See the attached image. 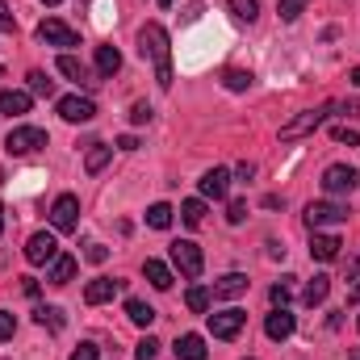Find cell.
I'll list each match as a JSON object with an SVG mask.
<instances>
[{
  "instance_id": "obj_1",
  "label": "cell",
  "mask_w": 360,
  "mask_h": 360,
  "mask_svg": "<svg viewBox=\"0 0 360 360\" xmlns=\"http://www.w3.org/2000/svg\"><path fill=\"white\" fill-rule=\"evenodd\" d=\"M139 55L155 63V80L160 89H172V38L160 21H147L139 30Z\"/></svg>"
},
{
  "instance_id": "obj_2",
  "label": "cell",
  "mask_w": 360,
  "mask_h": 360,
  "mask_svg": "<svg viewBox=\"0 0 360 360\" xmlns=\"http://www.w3.org/2000/svg\"><path fill=\"white\" fill-rule=\"evenodd\" d=\"M340 105H319V109H302L297 117H289L285 126H281V143H297V139H306V134H314L331 113H335Z\"/></svg>"
},
{
  "instance_id": "obj_3",
  "label": "cell",
  "mask_w": 360,
  "mask_h": 360,
  "mask_svg": "<svg viewBox=\"0 0 360 360\" xmlns=\"http://www.w3.org/2000/svg\"><path fill=\"white\" fill-rule=\"evenodd\" d=\"M46 147V130L42 126H13L8 139H4V151L8 155H34Z\"/></svg>"
},
{
  "instance_id": "obj_4",
  "label": "cell",
  "mask_w": 360,
  "mask_h": 360,
  "mask_svg": "<svg viewBox=\"0 0 360 360\" xmlns=\"http://www.w3.org/2000/svg\"><path fill=\"white\" fill-rule=\"evenodd\" d=\"M348 222V205L344 201H310L306 205V226L319 231V226H340Z\"/></svg>"
},
{
  "instance_id": "obj_5",
  "label": "cell",
  "mask_w": 360,
  "mask_h": 360,
  "mask_svg": "<svg viewBox=\"0 0 360 360\" xmlns=\"http://www.w3.org/2000/svg\"><path fill=\"white\" fill-rule=\"evenodd\" d=\"M172 264L180 269V276L197 281L201 269H205V256H201V248H197L193 239H176V243H172Z\"/></svg>"
},
{
  "instance_id": "obj_6",
  "label": "cell",
  "mask_w": 360,
  "mask_h": 360,
  "mask_svg": "<svg viewBox=\"0 0 360 360\" xmlns=\"http://www.w3.org/2000/svg\"><path fill=\"white\" fill-rule=\"evenodd\" d=\"M51 226L55 231H76L80 226V197L76 193H59L51 205Z\"/></svg>"
},
{
  "instance_id": "obj_7",
  "label": "cell",
  "mask_w": 360,
  "mask_h": 360,
  "mask_svg": "<svg viewBox=\"0 0 360 360\" xmlns=\"http://www.w3.org/2000/svg\"><path fill=\"white\" fill-rule=\"evenodd\" d=\"M356 184H360V176H356V168H348V164H331L323 172V193L327 197H348Z\"/></svg>"
},
{
  "instance_id": "obj_8",
  "label": "cell",
  "mask_w": 360,
  "mask_h": 360,
  "mask_svg": "<svg viewBox=\"0 0 360 360\" xmlns=\"http://www.w3.org/2000/svg\"><path fill=\"white\" fill-rule=\"evenodd\" d=\"M243 323H248L243 310H218V314H210V335L214 340H235L243 331Z\"/></svg>"
},
{
  "instance_id": "obj_9",
  "label": "cell",
  "mask_w": 360,
  "mask_h": 360,
  "mask_svg": "<svg viewBox=\"0 0 360 360\" xmlns=\"http://www.w3.org/2000/svg\"><path fill=\"white\" fill-rule=\"evenodd\" d=\"M59 117L72 122V126H84V122L96 117V101L92 96H63L59 101Z\"/></svg>"
},
{
  "instance_id": "obj_10",
  "label": "cell",
  "mask_w": 360,
  "mask_h": 360,
  "mask_svg": "<svg viewBox=\"0 0 360 360\" xmlns=\"http://www.w3.org/2000/svg\"><path fill=\"white\" fill-rule=\"evenodd\" d=\"M55 256H59V243H55V235H51V231L30 235V243H25V260H30V264H51Z\"/></svg>"
},
{
  "instance_id": "obj_11",
  "label": "cell",
  "mask_w": 360,
  "mask_h": 360,
  "mask_svg": "<svg viewBox=\"0 0 360 360\" xmlns=\"http://www.w3.org/2000/svg\"><path fill=\"white\" fill-rule=\"evenodd\" d=\"M38 38H42L46 46H80V34H76V30H68V25H63V21H55V17L38 25Z\"/></svg>"
},
{
  "instance_id": "obj_12",
  "label": "cell",
  "mask_w": 360,
  "mask_h": 360,
  "mask_svg": "<svg viewBox=\"0 0 360 360\" xmlns=\"http://www.w3.org/2000/svg\"><path fill=\"white\" fill-rule=\"evenodd\" d=\"M55 68H59L68 80H76L80 89H96V84H101V80L92 76V72L84 68V63H80V59H76V55H59V63H55Z\"/></svg>"
},
{
  "instance_id": "obj_13",
  "label": "cell",
  "mask_w": 360,
  "mask_h": 360,
  "mask_svg": "<svg viewBox=\"0 0 360 360\" xmlns=\"http://www.w3.org/2000/svg\"><path fill=\"white\" fill-rule=\"evenodd\" d=\"M293 327H297V319L289 314V306H276V310L269 314V323H264L269 340H276V344H281V340H289V335H293Z\"/></svg>"
},
{
  "instance_id": "obj_14",
  "label": "cell",
  "mask_w": 360,
  "mask_h": 360,
  "mask_svg": "<svg viewBox=\"0 0 360 360\" xmlns=\"http://www.w3.org/2000/svg\"><path fill=\"white\" fill-rule=\"evenodd\" d=\"M113 293H122V281H109V276H96L84 285V302L101 306V302H113Z\"/></svg>"
},
{
  "instance_id": "obj_15",
  "label": "cell",
  "mask_w": 360,
  "mask_h": 360,
  "mask_svg": "<svg viewBox=\"0 0 360 360\" xmlns=\"http://www.w3.org/2000/svg\"><path fill=\"white\" fill-rule=\"evenodd\" d=\"M226 188H231V172H226V168H210V172L201 176V197L222 201V197H226Z\"/></svg>"
},
{
  "instance_id": "obj_16",
  "label": "cell",
  "mask_w": 360,
  "mask_h": 360,
  "mask_svg": "<svg viewBox=\"0 0 360 360\" xmlns=\"http://www.w3.org/2000/svg\"><path fill=\"white\" fill-rule=\"evenodd\" d=\"M340 248H344L340 235H319V231H314V239H310V256L323 260V264H331V260L340 256Z\"/></svg>"
},
{
  "instance_id": "obj_17",
  "label": "cell",
  "mask_w": 360,
  "mask_h": 360,
  "mask_svg": "<svg viewBox=\"0 0 360 360\" xmlns=\"http://www.w3.org/2000/svg\"><path fill=\"white\" fill-rule=\"evenodd\" d=\"M248 285H252V281H248L243 272H226V276L214 281L210 293H214V297H239V293H248Z\"/></svg>"
},
{
  "instance_id": "obj_18",
  "label": "cell",
  "mask_w": 360,
  "mask_h": 360,
  "mask_svg": "<svg viewBox=\"0 0 360 360\" xmlns=\"http://www.w3.org/2000/svg\"><path fill=\"white\" fill-rule=\"evenodd\" d=\"M76 269H80V264H76V256H63V252H59V256L51 260V272H46V281H51V285H68V281L76 276Z\"/></svg>"
},
{
  "instance_id": "obj_19",
  "label": "cell",
  "mask_w": 360,
  "mask_h": 360,
  "mask_svg": "<svg viewBox=\"0 0 360 360\" xmlns=\"http://www.w3.org/2000/svg\"><path fill=\"white\" fill-rule=\"evenodd\" d=\"M0 113H8V117H21V113H30V92L4 89V92H0Z\"/></svg>"
},
{
  "instance_id": "obj_20",
  "label": "cell",
  "mask_w": 360,
  "mask_h": 360,
  "mask_svg": "<svg viewBox=\"0 0 360 360\" xmlns=\"http://www.w3.org/2000/svg\"><path fill=\"white\" fill-rule=\"evenodd\" d=\"M122 72V55H117V46H96V76H117Z\"/></svg>"
},
{
  "instance_id": "obj_21",
  "label": "cell",
  "mask_w": 360,
  "mask_h": 360,
  "mask_svg": "<svg viewBox=\"0 0 360 360\" xmlns=\"http://www.w3.org/2000/svg\"><path fill=\"white\" fill-rule=\"evenodd\" d=\"M327 293H331V276H314V281L302 289V302L314 310V306H323V302H327Z\"/></svg>"
},
{
  "instance_id": "obj_22",
  "label": "cell",
  "mask_w": 360,
  "mask_h": 360,
  "mask_svg": "<svg viewBox=\"0 0 360 360\" xmlns=\"http://www.w3.org/2000/svg\"><path fill=\"white\" fill-rule=\"evenodd\" d=\"M176 356L180 360H205V340H201V335H193V331H188V335H180V340H176Z\"/></svg>"
},
{
  "instance_id": "obj_23",
  "label": "cell",
  "mask_w": 360,
  "mask_h": 360,
  "mask_svg": "<svg viewBox=\"0 0 360 360\" xmlns=\"http://www.w3.org/2000/svg\"><path fill=\"white\" fill-rule=\"evenodd\" d=\"M180 222H184L188 231H197V226L205 222V201H197V197H188V201H180Z\"/></svg>"
},
{
  "instance_id": "obj_24",
  "label": "cell",
  "mask_w": 360,
  "mask_h": 360,
  "mask_svg": "<svg viewBox=\"0 0 360 360\" xmlns=\"http://www.w3.org/2000/svg\"><path fill=\"white\" fill-rule=\"evenodd\" d=\"M126 319H130L134 327H151V323H155V310H151L147 302H139V297H126Z\"/></svg>"
},
{
  "instance_id": "obj_25",
  "label": "cell",
  "mask_w": 360,
  "mask_h": 360,
  "mask_svg": "<svg viewBox=\"0 0 360 360\" xmlns=\"http://www.w3.org/2000/svg\"><path fill=\"white\" fill-rule=\"evenodd\" d=\"M143 276H147L155 289H172V269H168L164 260H147V264H143Z\"/></svg>"
},
{
  "instance_id": "obj_26",
  "label": "cell",
  "mask_w": 360,
  "mask_h": 360,
  "mask_svg": "<svg viewBox=\"0 0 360 360\" xmlns=\"http://www.w3.org/2000/svg\"><path fill=\"white\" fill-rule=\"evenodd\" d=\"M172 214H176V210H172L168 201H155V205L147 210V226H155V231H168V226H172Z\"/></svg>"
},
{
  "instance_id": "obj_27",
  "label": "cell",
  "mask_w": 360,
  "mask_h": 360,
  "mask_svg": "<svg viewBox=\"0 0 360 360\" xmlns=\"http://www.w3.org/2000/svg\"><path fill=\"white\" fill-rule=\"evenodd\" d=\"M210 302H214V293H210L205 285H193V289L184 293V306H188L193 314H205V310H210Z\"/></svg>"
},
{
  "instance_id": "obj_28",
  "label": "cell",
  "mask_w": 360,
  "mask_h": 360,
  "mask_svg": "<svg viewBox=\"0 0 360 360\" xmlns=\"http://www.w3.org/2000/svg\"><path fill=\"white\" fill-rule=\"evenodd\" d=\"M34 319H38V327H46V331H63V323H68L59 306H38Z\"/></svg>"
},
{
  "instance_id": "obj_29",
  "label": "cell",
  "mask_w": 360,
  "mask_h": 360,
  "mask_svg": "<svg viewBox=\"0 0 360 360\" xmlns=\"http://www.w3.org/2000/svg\"><path fill=\"white\" fill-rule=\"evenodd\" d=\"M113 160V147H105V143H92V151L84 155V168H89V176H96L105 164Z\"/></svg>"
},
{
  "instance_id": "obj_30",
  "label": "cell",
  "mask_w": 360,
  "mask_h": 360,
  "mask_svg": "<svg viewBox=\"0 0 360 360\" xmlns=\"http://www.w3.org/2000/svg\"><path fill=\"white\" fill-rule=\"evenodd\" d=\"M293 281H297V276H281V281L272 285V289H269L272 306H289V302H293Z\"/></svg>"
},
{
  "instance_id": "obj_31",
  "label": "cell",
  "mask_w": 360,
  "mask_h": 360,
  "mask_svg": "<svg viewBox=\"0 0 360 360\" xmlns=\"http://www.w3.org/2000/svg\"><path fill=\"white\" fill-rule=\"evenodd\" d=\"M25 80H30V92L34 96H55V80H46V72H30Z\"/></svg>"
},
{
  "instance_id": "obj_32",
  "label": "cell",
  "mask_w": 360,
  "mask_h": 360,
  "mask_svg": "<svg viewBox=\"0 0 360 360\" xmlns=\"http://www.w3.org/2000/svg\"><path fill=\"white\" fill-rule=\"evenodd\" d=\"M226 4L239 21H256V13H260V0H226Z\"/></svg>"
},
{
  "instance_id": "obj_33",
  "label": "cell",
  "mask_w": 360,
  "mask_h": 360,
  "mask_svg": "<svg viewBox=\"0 0 360 360\" xmlns=\"http://www.w3.org/2000/svg\"><path fill=\"white\" fill-rule=\"evenodd\" d=\"M222 84L231 92H243V89H252V72H226L222 76Z\"/></svg>"
},
{
  "instance_id": "obj_34",
  "label": "cell",
  "mask_w": 360,
  "mask_h": 360,
  "mask_svg": "<svg viewBox=\"0 0 360 360\" xmlns=\"http://www.w3.org/2000/svg\"><path fill=\"white\" fill-rule=\"evenodd\" d=\"M151 117H155V109H151L147 101H134V105H130V122H134V126H147Z\"/></svg>"
},
{
  "instance_id": "obj_35",
  "label": "cell",
  "mask_w": 360,
  "mask_h": 360,
  "mask_svg": "<svg viewBox=\"0 0 360 360\" xmlns=\"http://www.w3.org/2000/svg\"><path fill=\"white\" fill-rule=\"evenodd\" d=\"M155 356H160V340H151V335H147V340H139L134 360H155Z\"/></svg>"
},
{
  "instance_id": "obj_36",
  "label": "cell",
  "mask_w": 360,
  "mask_h": 360,
  "mask_svg": "<svg viewBox=\"0 0 360 360\" xmlns=\"http://www.w3.org/2000/svg\"><path fill=\"white\" fill-rule=\"evenodd\" d=\"M310 0H281V21H297Z\"/></svg>"
},
{
  "instance_id": "obj_37",
  "label": "cell",
  "mask_w": 360,
  "mask_h": 360,
  "mask_svg": "<svg viewBox=\"0 0 360 360\" xmlns=\"http://www.w3.org/2000/svg\"><path fill=\"white\" fill-rule=\"evenodd\" d=\"M243 218H248V201H231V205H226V222H231V226H239Z\"/></svg>"
},
{
  "instance_id": "obj_38",
  "label": "cell",
  "mask_w": 360,
  "mask_h": 360,
  "mask_svg": "<svg viewBox=\"0 0 360 360\" xmlns=\"http://www.w3.org/2000/svg\"><path fill=\"white\" fill-rule=\"evenodd\" d=\"M331 139H335V143H348V147H356V143H360V134L352 130V126H335V130H331Z\"/></svg>"
},
{
  "instance_id": "obj_39",
  "label": "cell",
  "mask_w": 360,
  "mask_h": 360,
  "mask_svg": "<svg viewBox=\"0 0 360 360\" xmlns=\"http://www.w3.org/2000/svg\"><path fill=\"white\" fill-rule=\"evenodd\" d=\"M84 260H89V264H105V260H109V248H105V243H89Z\"/></svg>"
},
{
  "instance_id": "obj_40",
  "label": "cell",
  "mask_w": 360,
  "mask_h": 360,
  "mask_svg": "<svg viewBox=\"0 0 360 360\" xmlns=\"http://www.w3.org/2000/svg\"><path fill=\"white\" fill-rule=\"evenodd\" d=\"M13 331H17V319L8 310H0V340H13Z\"/></svg>"
},
{
  "instance_id": "obj_41",
  "label": "cell",
  "mask_w": 360,
  "mask_h": 360,
  "mask_svg": "<svg viewBox=\"0 0 360 360\" xmlns=\"http://www.w3.org/2000/svg\"><path fill=\"white\" fill-rule=\"evenodd\" d=\"M17 30V21H13V13H8V4L0 0V34H13Z\"/></svg>"
},
{
  "instance_id": "obj_42",
  "label": "cell",
  "mask_w": 360,
  "mask_h": 360,
  "mask_svg": "<svg viewBox=\"0 0 360 360\" xmlns=\"http://www.w3.org/2000/svg\"><path fill=\"white\" fill-rule=\"evenodd\" d=\"M72 360H96V344H80V348L72 352Z\"/></svg>"
},
{
  "instance_id": "obj_43",
  "label": "cell",
  "mask_w": 360,
  "mask_h": 360,
  "mask_svg": "<svg viewBox=\"0 0 360 360\" xmlns=\"http://www.w3.org/2000/svg\"><path fill=\"white\" fill-rule=\"evenodd\" d=\"M113 147H117V151H139V139H134V134H122Z\"/></svg>"
},
{
  "instance_id": "obj_44",
  "label": "cell",
  "mask_w": 360,
  "mask_h": 360,
  "mask_svg": "<svg viewBox=\"0 0 360 360\" xmlns=\"http://www.w3.org/2000/svg\"><path fill=\"white\" fill-rule=\"evenodd\" d=\"M235 176H239V180H252V176H256V164H248V160H243V164L235 168Z\"/></svg>"
},
{
  "instance_id": "obj_45",
  "label": "cell",
  "mask_w": 360,
  "mask_h": 360,
  "mask_svg": "<svg viewBox=\"0 0 360 360\" xmlns=\"http://www.w3.org/2000/svg\"><path fill=\"white\" fill-rule=\"evenodd\" d=\"M21 289H25L30 297H38V281H34V276H21Z\"/></svg>"
},
{
  "instance_id": "obj_46",
  "label": "cell",
  "mask_w": 360,
  "mask_h": 360,
  "mask_svg": "<svg viewBox=\"0 0 360 360\" xmlns=\"http://www.w3.org/2000/svg\"><path fill=\"white\" fill-rule=\"evenodd\" d=\"M264 205H269V210H281V205H285V197H276V193H269V197H264Z\"/></svg>"
},
{
  "instance_id": "obj_47",
  "label": "cell",
  "mask_w": 360,
  "mask_h": 360,
  "mask_svg": "<svg viewBox=\"0 0 360 360\" xmlns=\"http://www.w3.org/2000/svg\"><path fill=\"white\" fill-rule=\"evenodd\" d=\"M348 306H360V285H352V289H348Z\"/></svg>"
},
{
  "instance_id": "obj_48",
  "label": "cell",
  "mask_w": 360,
  "mask_h": 360,
  "mask_svg": "<svg viewBox=\"0 0 360 360\" xmlns=\"http://www.w3.org/2000/svg\"><path fill=\"white\" fill-rule=\"evenodd\" d=\"M352 276H360V252H356V260H352Z\"/></svg>"
},
{
  "instance_id": "obj_49",
  "label": "cell",
  "mask_w": 360,
  "mask_h": 360,
  "mask_svg": "<svg viewBox=\"0 0 360 360\" xmlns=\"http://www.w3.org/2000/svg\"><path fill=\"white\" fill-rule=\"evenodd\" d=\"M352 84L360 89V68H352Z\"/></svg>"
},
{
  "instance_id": "obj_50",
  "label": "cell",
  "mask_w": 360,
  "mask_h": 360,
  "mask_svg": "<svg viewBox=\"0 0 360 360\" xmlns=\"http://www.w3.org/2000/svg\"><path fill=\"white\" fill-rule=\"evenodd\" d=\"M348 356H352V360H360V348H352V352H348Z\"/></svg>"
},
{
  "instance_id": "obj_51",
  "label": "cell",
  "mask_w": 360,
  "mask_h": 360,
  "mask_svg": "<svg viewBox=\"0 0 360 360\" xmlns=\"http://www.w3.org/2000/svg\"><path fill=\"white\" fill-rule=\"evenodd\" d=\"M155 4H160V8H168V4H172V0H155Z\"/></svg>"
},
{
  "instance_id": "obj_52",
  "label": "cell",
  "mask_w": 360,
  "mask_h": 360,
  "mask_svg": "<svg viewBox=\"0 0 360 360\" xmlns=\"http://www.w3.org/2000/svg\"><path fill=\"white\" fill-rule=\"evenodd\" d=\"M0 231H4V205H0Z\"/></svg>"
},
{
  "instance_id": "obj_53",
  "label": "cell",
  "mask_w": 360,
  "mask_h": 360,
  "mask_svg": "<svg viewBox=\"0 0 360 360\" xmlns=\"http://www.w3.org/2000/svg\"><path fill=\"white\" fill-rule=\"evenodd\" d=\"M42 4H59V0H42Z\"/></svg>"
},
{
  "instance_id": "obj_54",
  "label": "cell",
  "mask_w": 360,
  "mask_h": 360,
  "mask_svg": "<svg viewBox=\"0 0 360 360\" xmlns=\"http://www.w3.org/2000/svg\"><path fill=\"white\" fill-rule=\"evenodd\" d=\"M0 76H4V68H0Z\"/></svg>"
}]
</instances>
